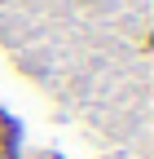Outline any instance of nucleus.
Here are the masks:
<instances>
[]
</instances>
